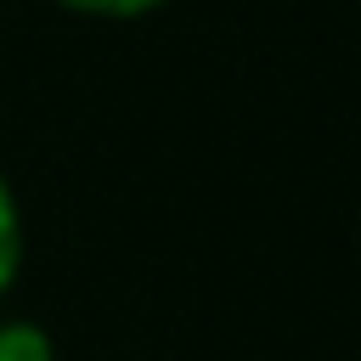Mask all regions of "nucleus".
Returning <instances> with one entry per match:
<instances>
[{"mask_svg":"<svg viewBox=\"0 0 361 361\" xmlns=\"http://www.w3.org/2000/svg\"><path fill=\"white\" fill-rule=\"evenodd\" d=\"M17 259H23V220H17L11 186L0 180V293L11 288V276H17Z\"/></svg>","mask_w":361,"mask_h":361,"instance_id":"1","label":"nucleus"},{"mask_svg":"<svg viewBox=\"0 0 361 361\" xmlns=\"http://www.w3.org/2000/svg\"><path fill=\"white\" fill-rule=\"evenodd\" d=\"M0 361H51V338L34 322H0Z\"/></svg>","mask_w":361,"mask_h":361,"instance_id":"2","label":"nucleus"},{"mask_svg":"<svg viewBox=\"0 0 361 361\" xmlns=\"http://www.w3.org/2000/svg\"><path fill=\"white\" fill-rule=\"evenodd\" d=\"M73 11H96V17H135V11H152L158 0H62Z\"/></svg>","mask_w":361,"mask_h":361,"instance_id":"3","label":"nucleus"}]
</instances>
